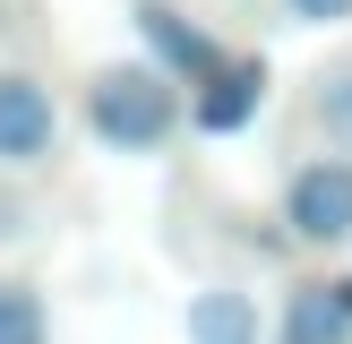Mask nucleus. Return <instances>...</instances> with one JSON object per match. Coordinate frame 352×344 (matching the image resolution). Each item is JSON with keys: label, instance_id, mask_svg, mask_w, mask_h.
Instances as JSON below:
<instances>
[{"label": "nucleus", "instance_id": "nucleus-1", "mask_svg": "<svg viewBox=\"0 0 352 344\" xmlns=\"http://www.w3.org/2000/svg\"><path fill=\"white\" fill-rule=\"evenodd\" d=\"M86 120H95V138H103V147H120V155L164 147V138L181 129L172 69H164V61H120V69H103V78L86 86Z\"/></svg>", "mask_w": 352, "mask_h": 344}, {"label": "nucleus", "instance_id": "nucleus-2", "mask_svg": "<svg viewBox=\"0 0 352 344\" xmlns=\"http://www.w3.org/2000/svg\"><path fill=\"white\" fill-rule=\"evenodd\" d=\"M284 224L301 241H352V155H318V164L292 172Z\"/></svg>", "mask_w": 352, "mask_h": 344}, {"label": "nucleus", "instance_id": "nucleus-3", "mask_svg": "<svg viewBox=\"0 0 352 344\" xmlns=\"http://www.w3.org/2000/svg\"><path fill=\"white\" fill-rule=\"evenodd\" d=\"M138 34H146V52L172 69V78H189V86H206L223 69V52H215V34L206 26H189L172 0H138Z\"/></svg>", "mask_w": 352, "mask_h": 344}, {"label": "nucleus", "instance_id": "nucleus-4", "mask_svg": "<svg viewBox=\"0 0 352 344\" xmlns=\"http://www.w3.org/2000/svg\"><path fill=\"white\" fill-rule=\"evenodd\" d=\"M52 129H60L52 95L26 78V69H0V164H34V155H52Z\"/></svg>", "mask_w": 352, "mask_h": 344}, {"label": "nucleus", "instance_id": "nucleus-5", "mask_svg": "<svg viewBox=\"0 0 352 344\" xmlns=\"http://www.w3.org/2000/svg\"><path fill=\"white\" fill-rule=\"evenodd\" d=\"M258 103H267V61H223L215 78L198 86V103H189V112H198V129H215V138H232L241 120L258 112Z\"/></svg>", "mask_w": 352, "mask_h": 344}, {"label": "nucleus", "instance_id": "nucleus-6", "mask_svg": "<svg viewBox=\"0 0 352 344\" xmlns=\"http://www.w3.org/2000/svg\"><path fill=\"white\" fill-rule=\"evenodd\" d=\"M189 344H258L250 292H198L189 301Z\"/></svg>", "mask_w": 352, "mask_h": 344}, {"label": "nucleus", "instance_id": "nucleus-7", "mask_svg": "<svg viewBox=\"0 0 352 344\" xmlns=\"http://www.w3.org/2000/svg\"><path fill=\"white\" fill-rule=\"evenodd\" d=\"M352 336V319H344V301L327 284H301L284 301V344H344Z\"/></svg>", "mask_w": 352, "mask_h": 344}, {"label": "nucleus", "instance_id": "nucleus-8", "mask_svg": "<svg viewBox=\"0 0 352 344\" xmlns=\"http://www.w3.org/2000/svg\"><path fill=\"white\" fill-rule=\"evenodd\" d=\"M309 112H318V129L336 138V147H352V61L318 78V103H309Z\"/></svg>", "mask_w": 352, "mask_h": 344}, {"label": "nucleus", "instance_id": "nucleus-9", "mask_svg": "<svg viewBox=\"0 0 352 344\" xmlns=\"http://www.w3.org/2000/svg\"><path fill=\"white\" fill-rule=\"evenodd\" d=\"M0 344H43V301L26 284H0Z\"/></svg>", "mask_w": 352, "mask_h": 344}, {"label": "nucleus", "instance_id": "nucleus-10", "mask_svg": "<svg viewBox=\"0 0 352 344\" xmlns=\"http://www.w3.org/2000/svg\"><path fill=\"white\" fill-rule=\"evenodd\" d=\"M292 17H301V26H344L352 17V0H284Z\"/></svg>", "mask_w": 352, "mask_h": 344}, {"label": "nucleus", "instance_id": "nucleus-11", "mask_svg": "<svg viewBox=\"0 0 352 344\" xmlns=\"http://www.w3.org/2000/svg\"><path fill=\"white\" fill-rule=\"evenodd\" d=\"M9 233H26V224H17V198H0V241Z\"/></svg>", "mask_w": 352, "mask_h": 344}, {"label": "nucleus", "instance_id": "nucleus-12", "mask_svg": "<svg viewBox=\"0 0 352 344\" xmlns=\"http://www.w3.org/2000/svg\"><path fill=\"white\" fill-rule=\"evenodd\" d=\"M327 292H336V301H344V319H352V275H336V284H327Z\"/></svg>", "mask_w": 352, "mask_h": 344}]
</instances>
